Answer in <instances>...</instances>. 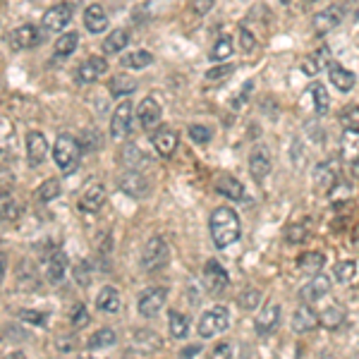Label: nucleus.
<instances>
[{"label":"nucleus","mask_w":359,"mask_h":359,"mask_svg":"<svg viewBox=\"0 0 359 359\" xmlns=\"http://www.w3.org/2000/svg\"><path fill=\"white\" fill-rule=\"evenodd\" d=\"M209 230H211L213 244H216L218 249L230 247V244L237 242L239 232H242V225H239V216L230 209V206H218V209L211 213Z\"/></svg>","instance_id":"1"},{"label":"nucleus","mask_w":359,"mask_h":359,"mask_svg":"<svg viewBox=\"0 0 359 359\" xmlns=\"http://www.w3.org/2000/svg\"><path fill=\"white\" fill-rule=\"evenodd\" d=\"M80 156H82V144L80 139H75L72 134H60L53 144V160L60 168V173L70 175L72 170L80 165Z\"/></svg>","instance_id":"2"},{"label":"nucleus","mask_w":359,"mask_h":359,"mask_svg":"<svg viewBox=\"0 0 359 359\" xmlns=\"http://www.w3.org/2000/svg\"><path fill=\"white\" fill-rule=\"evenodd\" d=\"M228 326H230V311L225 306H211L201 314L196 331H199L201 338H216L223 331H228Z\"/></svg>","instance_id":"3"},{"label":"nucleus","mask_w":359,"mask_h":359,"mask_svg":"<svg viewBox=\"0 0 359 359\" xmlns=\"http://www.w3.org/2000/svg\"><path fill=\"white\" fill-rule=\"evenodd\" d=\"M168 257H170V249L168 242L163 237H151L147 244H144V252H142V266L154 273V270H160L168 266Z\"/></svg>","instance_id":"4"},{"label":"nucleus","mask_w":359,"mask_h":359,"mask_svg":"<svg viewBox=\"0 0 359 359\" xmlns=\"http://www.w3.org/2000/svg\"><path fill=\"white\" fill-rule=\"evenodd\" d=\"M44 29L34 27V24H22V27L10 31V46L15 50H29L36 48V46L44 44Z\"/></svg>","instance_id":"5"},{"label":"nucleus","mask_w":359,"mask_h":359,"mask_svg":"<svg viewBox=\"0 0 359 359\" xmlns=\"http://www.w3.org/2000/svg\"><path fill=\"white\" fill-rule=\"evenodd\" d=\"M132 122H134L132 101H120L116 106V113H113V118H111V134L116 139H125L129 132H132Z\"/></svg>","instance_id":"6"},{"label":"nucleus","mask_w":359,"mask_h":359,"mask_svg":"<svg viewBox=\"0 0 359 359\" xmlns=\"http://www.w3.org/2000/svg\"><path fill=\"white\" fill-rule=\"evenodd\" d=\"M72 19V5L70 3H58L44 15V22H41V29L46 34H58L70 24Z\"/></svg>","instance_id":"7"},{"label":"nucleus","mask_w":359,"mask_h":359,"mask_svg":"<svg viewBox=\"0 0 359 359\" xmlns=\"http://www.w3.org/2000/svg\"><path fill=\"white\" fill-rule=\"evenodd\" d=\"M165 300H168V290H165V288H149V290H144V293L139 295V300H137L139 314L147 316V319H151V316H156L160 309H163Z\"/></svg>","instance_id":"8"},{"label":"nucleus","mask_w":359,"mask_h":359,"mask_svg":"<svg viewBox=\"0 0 359 359\" xmlns=\"http://www.w3.org/2000/svg\"><path fill=\"white\" fill-rule=\"evenodd\" d=\"M270 168H273V160H270V154L264 144H257L249 154V173L254 175V180H266L270 175Z\"/></svg>","instance_id":"9"},{"label":"nucleus","mask_w":359,"mask_h":359,"mask_svg":"<svg viewBox=\"0 0 359 359\" xmlns=\"http://www.w3.org/2000/svg\"><path fill=\"white\" fill-rule=\"evenodd\" d=\"M228 283H230V275H228V270L221 266V264L216 261V259H211V261H206L204 266V285L206 290L213 295L223 293V290L228 288Z\"/></svg>","instance_id":"10"},{"label":"nucleus","mask_w":359,"mask_h":359,"mask_svg":"<svg viewBox=\"0 0 359 359\" xmlns=\"http://www.w3.org/2000/svg\"><path fill=\"white\" fill-rule=\"evenodd\" d=\"M342 15H345V10H342L340 5H331V8L316 12L314 19H311V24H314V31H319V34L333 31L338 27V24L342 22Z\"/></svg>","instance_id":"11"},{"label":"nucleus","mask_w":359,"mask_h":359,"mask_svg":"<svg viewBox=\"0 0 359 359\" xmlns=\"http://www.w3.org/2000/svg\"><path fill=\"white\" fill-rule=\"evenodd\" d=\"M106 72H108L106 58H103V55H91V58H86L80 65V70H77V80L84 82V84H89V82H96L98 77H103Z\"/></svg>","instance_id":"12"},{"label":"nucleus","mask_w":359,"mask_h":359,"mask_svg":"<svg viewBox=\"0 0 359 359\" xmlns=\"http://www.w3.org/2000/svg\"><path fill=\"white\" fill-rule=\"evenodd\" d=\"M103 204H106V187L101 182H91L84 190V194L80 196V209L86 213H96Z\"/></svg>","instance_id":"13"},{"label":"nucleus","mask_w":359,"mask_h":359,"mask_svg":"<svg viewBox=\"0 0 359 359\" xmlns=\"http://www.w3.org/2000/svg\"><path fill=\"white\" fill-rule=\"evenodd\" d=\"M329 290H331V278L324 273H316V275H311L309 283L300 290V297L306 300V302H316V300L326 297Z\"/></svg>","instance_id":"14"},{"label":"nucleus","mask_w":359,"mask_h":359,"mask_svg":"<svg viewBox=\"0 0 359 359\" xmlns=\"http://www.w3.org/2000/svg\"><path fill=\"white\" fill-rule=\"evenodd\" d=\"M137 120H139V125H142L144 129H154V127H158V122H160V106H158V101L156 98H144L142 103L137 106Z\"/></svg>","instance_id":"15"},{"label":"nucleus","mask_w":359,"mask_h":359,"mask_svg":"<svg viewBox=\"0 0 359 359\" xmlns=\"http://www.w3.org/2000/svg\"><path fill=\"white\" fill-rule=\"evenodd\" d=\"M178 144H180L178 132L170 127H160L158 132L154 134V147L160 156H163V158H170V156L178 151Z\"/></svg>","instance_id":"16"},{"label":"nucleus","mask_w":359,"mask_h":359,"mask_svg":"<svg viewBox=\"0 0 359 359\" xmlns=\"http://www.w3.org/2000/svg\"><path fill=\"white\" fill-rule=\"evenodd\" d=\"M280 324V306L275 302H270L261 309V314L257 316V333L259 335H270Z\"/></svg>","instance_id":"17"},{"label":"nucleus","mask_w":359,"mask_h":359,"mask_svg":"<svg viewBox=\"0 0 359 359\" xmlns=\"http://www.w3.org/2000/svg\"><path fill=\"white\" fill-rule=\"evenodd\" d=\"M319 326V314L309 304H302L293 314V331L295 333H309Z\"/></svg>","instance_id":"18"},{"label":"nucleus","mask_w":359,"mask_h":359,"mask_svg":"<svg viewBox=\"0 0 359 359\" xmlns=\"http://www.w3.org/2000/svg\"><path fill=\"white\" fill-rule=\"evenodd\" d=\"M48 154V142L41 132H29L27 134V158L31 165H41Z\"/></svg>","instance_id":"19"},{"label":"nucleus","mask_w":359,"mask_h":359,"mask_svg":"<svg viewBox=\"0 0 359 359\" xmlns=\"http://www.w3.org/2000/svg\"><path fill=\"white\" fill-rule=\"evenodd\" d=\"M65 270H67V257L65 252H53L48 259H46V266H44V273H46V280L48 283H60L65 278Z\"/></svg>","instance_id":"20"},{"label":"nucleus","mask_w":359,"mask_h":359,"mask_svg":"<svg viewBox=\"0 0 359 359\" xmlns=\"http://www.w3.org/2000/svg\"><path fill=\"white\" fill-rule=\"evenodd\" d=\"M340 154L347 163H357L359 160V129L347 127L340 137Z\"/></svg>","instance_id":"21"},{"label":"nucleus","mask_w":359,"mask_h":359,"mask_svg":"<svg viewBox=\"0 0 359 359\" xmlns=\"http://www.w3.org/2000/svg\"><path fill=\"white\" fill-rule=\"evenodd\" d=\"M314 185H316V190H321V192H331L333 187L338 185V170L331 160L329 163H319L314 168Z\"/></svg>","instance_id":"22"},{"label":"nucleus","mask_w":359,"mask_h":359,"mask_svg":"<svg viewBox=\"0 0 359 359\" xmlns=\"http://www.w3.org/2000/svg\"><path fill=\"white\" fill-rule=\"evenodd\" d=\"M120 190H122L125 194H129V196H144L149 192V182L142 173L134 170V173H127V175L120 178Z\"/></svg>","instance_id":"23"},{"label":"nucleus","mask_w":359,"mask_h":359,"mask_svg":"<svg viewBox=\"0 0 359 359\" xmlns=\"http://www.w3.org/2000/svg\"><path fill=\"white\" fill-rule=\"evenodd\" d=\"M329 80H331V84L342 93L352 91V86H355V75H352L350 70H345V67L335 65V62L329 65Z\"/></svg>","instance_id":"24"},{"label":"nucleus","mask_w":359,"mask_h":359,"mask_svg":"<svg viewBox=\"0 0 359 359\" xmlns=\"http://www.w3.org/2000/svg\"><path fill=\"white\" fill-rule=\"evenodd\" d=\"M84 27L91 31V34H101V31L108 29V15L101 5H89L84 10Z\"/></svg>","instance_id":"25"},{"label":"nucleus","mask_w":359,"mask_h":359,"mask_svg":"<svg viewBox=\"0 0 359 359\" xmlns=\"http://www.w3.org/2000/svg\"><path fill=\"white\" fill-rule=\"evenodd\" d=\"M96 306L101 311H106V314H118L120 306H122V300H120V293L116 288H103L101 293L96 295Z\"/></svg>","instance_id":"26"},{"label":"nucleus","mask_w":359,"mask_h":359,"mask_svg":"<svg viewBox=\"0 0 359 359\" xmlns=\"http://www.w3.org/2000/svg\"><path fill=\"white\" fill-rule=\"evenodd\" d=\"M326 266V257L321 252H306L297 259V268L304 275H316Z\"/></svg>","instance_id":"27"},{"label":"nucleus","mask_w":359,"mask_h":359,"mask_svg":"<svg viewBox=\"0 0 359 359\" xmlns=\"http://www.w3.org/2000/svg\"><path fill=\"white\" fill-rule=\"evenodd\" d=\"M326 65H331V50L319 48V53L309 55V58L302 62V72H304L306 77H314V75H319Z\"/></svg>","instance_id":"28"},{"label":"nucleus","mask_w":359,"mask_h":359,"mask_svg":"<svg viewBox=\"0 0 359 359\" xmlns=\"http://www.w3.org/2000/svg\"><path fill=\"white\" fill-rule=\"evenodd\" d=\"M342 321H345V309H342L340 304H331V306H326V309L319 314V324H321V326H326V329H329V331L340 329Z\"/></svg>","instance_id":"29"},{"label":"nucleus","mask_w":359,"mask_h":359,"mask_svg":"<svg viewBox=\"0 0 359 359\" xmlns=\"http://www.w3.org/2000/svg\"><path fill=\"white\" fill-rule=\"evenodd\" d=\"M216 190L221 192L225 199H230V201H239V199H244V185L239 182L237 178H221L218 180V185H216Z\"/></svg>","instance_id":"30"},{"label":"nucleus","mask_w":359,"mask_h":359,"mask_svg":"<svg viewBox=\"0 0 359 359\" xmlns=\"http://www.w3.org/2000/svg\"><path fill=\"white\" fill-rule=\"evenodd\" d=\"M77 46H80V34H77V31H65V34H60L58 41H55V55L67 58V55L75 53Z\"/></svg>","instance_id":"31"},{"label":"nucleus","mask_w":359,"mask_h":359,"mask_svg":"<svg viewBox=\"0 0 359 359\" xmlns=\"http://www.w3.org/2000/svg\"><path fill=\"white\" fill-rule=\"evenodd\" d=\"M129 44V34L125 29H116L111 31V34L106 36V41H103V50H106L108 55H116L120 50H125V46Z\"/></svg>","instance_id":"32"},{"label":"nucleus","mask_w":359,"mask_h":359,"mask_svg":"<svg viewBox=\"0 0 359 359\" xmlns=\"http://www.w3.org/2000/svg\"><path fill=\"white\" fill-rule=\"evenodd\" d=\"M168 329H170V335L182 340V338L190 335V319H187L185 314H180V311H170L168 314Z\"/></svg>","instance_id":"33"},{"label":"nucleus","mask_w":359,"mask_h":359,"mask_svg":"<svg viewBox=\"0 0 359 359\" xmlns=\"http://www.w3.org/2000/svg\"><path fill=\"white\" fill-rule=\"evenodd\" d=\"M151 62H154V55L149 50H132V53L122 55V67H127V70H144Z\"/></svg>","instance_id":"34"},{"label":"nucleus","mask_w":359,"mask_h":359,"mask_svg":"<svg viewBox=\"0 0 359 359\" xmlns=\"http://www.w3.org/2000/svg\"><path fill=\"white\" fill-rule=\"evenodd\" d=\"M309 93L314 96V108L319 116H326L329 113V106H331V96L329 91H326L324 84H319V82H314V84L309 86Z\"/></svg>","instance_id":"35"},{"label":"nucleus","mask_w":359,"mask_h":359,"mask_svg":"<svg viewBox=\"0 0 359 359\" xmlns=\"http://www.w3.org/2000/svg\"><path fill=\"white\" fill-rule=\"evenodd\" d=\"M22 213L19 204L15 201L12 192L10 194H0V221H15Z\"/></svg>","instance_id":"36"},{"label":"nucleus","mask_w":359,"mask_h":359,"mask_svg":"<svg viewBox=\"0 0 359 359\" xmlns=\"http://www.w3.org/2000/svg\"><path fill=\"white\" fill-rule=\"evenodd\" d=\"M232 53H235V50H232V41L228 39V36H223V39H218L216 44H213L209 58L213 62H223V60H230Z\"/></svg>","instance_id":"37"},{"label":"nucleus","mask_w":359,"mask_h":359,"mask_svg":"<svg viewBox=\"0 0 359 359\" xmlns=\"http://www.w3.org/2000/svg\"><path fill=\"white\" fill-rule=\"evenodd\" d=\"M116 331H111V329H101V331H96L91 335V340H89V350H101V347H111V345H116Z\"/></svg>","instance_id":"38"},{"label":"nucleus","mask_w":359,"mask_h":359,"mask_svg":"<svg viewBox=\"0 0 359 359\" xmlns=\"http://www.w3.org/2000/svg\"><path fill=\"white\" fill-rule=\"evenodd\" d=\"M333 275H335V280H340V283H352L357 275V264L355 261H338L335 268H333Z\"/></svg>","instance_id":"39"},{"label":"nucleus","mask_w":359,"mask_h":359,"mask_svg":"<svg viewBox=\"0 0 359 359\" xmlns=\"http://www.w3.org/2000/svg\"><path fill=\"white\" fill-rule=\"evenodd\" d=\"M237 302H239V306H242L244 311H254L259 304H261V293L254 290V288H249V290H244V293L239 295Z\"/></svg>","instance_id":"40"},{"label":"nucleus","mask_w":359,"mask_h":359,"mask_svg":"<svg viewBox=\"0 0 359 359\" xmlns=\"http://www.w3.org/2000/svg\"><path fill=\"white\" fill-rule=\"evenodd\" d=\"M122 160H125V165H129V168H142V165L147 163V158L142 156V151L134 147V144H129V147L122 149Z\"/></svg>","instance_id":"41"},{"label":"nucleus","mask_w":359,"mask_h":359,"mask_svg":"<svg viewBox=\"0 0 359 359\" xmlns=\"http://www.w3.org/2000/svg\"><path fill=\"white\" fill-rule=\"evenodd\" d=\"M58 194H60V182L58 180H46L44 185L39 187V192H36V196H39L41 201H50Z\"/></svg>","instance_id":"42"},{"label":"nucleus","mask_w":359,"mask_h":359,"mask_svg":"<svg viewBox=\"0 0 359 359\" xmlns=\"http://www.w3.org/2000/svg\"><path fill=\"white\" fill-rule=\"evenodd\" d=\"M70 324L75 326V329H84L86 324H89V311H86L84 304H75L70 309Z\"/></svg>","instance_id":"43"},{"label":"nucleus","mask_w":359,"mask_h":359,"mask_svg":"<svg viewBox=\"0 0 359 359\" xmlns=\"http://www.w3.org/2000/svg\"><path fill=\"white\" fill-rule=\"evenodd\" d=\"M108 89H111L113 96H125V93L134 91V82L127 80V77H116V80H111Z\"/></svg>","instance_id":"44"},{"label":"nucleus","mask_w":359,"mask_h":359,"mask_svg":"<svg viewBox=\"0 0 359 359\" xmlns=\"http://www.w3.org/2000/svg\"><path fill=\"white\" fill-rule=\"evenodd\" d=\"M285 239H288L290 244H302L306 239V225H302V223H293V225L285 230Z\"/></svg>","instance_id":"45"},{"label":"nucleus","mask_w":359,"mask_h":359,"mask_svg":"<svg viewBox=\"0 0 359 359\" xmlns=\"http://www.w3.org/2000/svg\"><path fill=\"white\" fill-rule=\"evenodd\" d=\"M190 137H192V142H196V144H209L213 132H211V127H204V125H192Z\"/></svg>","instance_id":"46"},{"label":"nucleus","mask_w":359,"mask_h":359,"mask_svg":"<svg viewBox=\"0 0 359 359\" xmlns=\"http://www.w3.org/2000/svg\"><path fill=\"white\" fill-rule=\"evenodd\" d=\"M232 70H235V67H232L230 62H223V65H216V67H211V70L206 72V80H209V82L225 80V77L232 75Z\"/></svg>","instance_id":"47"},{"label":"nucleus","mask_w":359,"mask_h":359,"mask_svg":"<svg viewBox=\"0 0 359 359\" xmlns=\"http://www.w3.org/2000/svg\"><path fill=\"white\" fill-rule=\"evenodd\" d=\"M239 44H242L244 53H252L257 48V39H254V34L247 27H239Z\"/></svg>","instance_id":"48"},{"label":"nucleus","mask_w":359,"mask_h":359,"mask_svg":"<svg viewBox=\"0 0 359 359\" xmlns=\"http://www.w3.org/2000/svg\"><path fill=\"white\" fill-rule=\"evenodd\" d=\"M55 347H58L60 352H77L80 350V340H77L75 335H62V338H58Z\"/></svg>","instance_id":"49"},{"label":"nucleus","mask_w":359,"mask_h":359,"mask_svg":"<svg viewBox=\"0 0 359 359\" xmlns=\"http://www.w3.org/2000/svg\"><path fill=\"white\" fill-rule=\"evenodd\" d=\"M19 319L29 321V324H36V326H44L46 319H48V314H44V311H29V309H22L19 311Z\"/></svg>","instance_id":"50"},{"label":"nucleus","mask_w":359,"mask_h":359,"mask_svg":"<svg viewBox=\"0 0 359 359\" xmlns=\"http://www.w3.org/2000/svg\"><path fill=\"white\" fill-rule=\"evenodd\" d=\"M75 280H80V285H89V280H91V266L86 261H82L80 266L75 268Z\"/></svg>","instance_id":"51"},{"label":"nucleus","mask_w":359,"mask_h":359,"mask_svg":"<svg viewBox=\"0 0 359 359\" xmlns=\"http://www.w3.org/2000/svg\"><path fill=\"white\" fill-rule=\"evenodd\" d=\"M342 122L347 127H357L359 129V106H350L345 113H342Z\"/></svg>","instance_id":"52"},{"label":"nucleus","mask_w":359,"mask_h":359,"mask_svg":"<svg viewBox=\"0 0 359 359\" xmlns=\"http://www.w3.org/2000/svg\"><path fill=\"white\" fill-rule=\"evenodd\" d=\"M211 8H213V0H192V10H194L196 15L211 12Z\"/></svg>","instance_id":"53"},{"label":"nucleus","mask_w":359,"mask_h":359,"mask_svg":"<svg viewBox=\"0 0 359 359\" xmlns=\"http://www.w3.org/2000/svg\"><path fill=\"white\" fill-rule=\"evenodd\" d=\"M12 185H15L12 175L0 173V194H10V192H12Z\"/></svg>","instance_id":"54"},{"label":"nucleus","mask_w":359,"mask_h":359,"mask_svg":"<svg viewBox=\"0 0 359 359\" xmlns=\"http://www.w3.org/2000/svg\"><path fill=\"white\" fill-rule=\"evenodd\" d=\"M252 89H254L252 82H247V84H242V93H239V96L235 98V111H239V108L244 106V101H247V96H249V93H252Z\"/></svg>","instance_id":"55"},{"label":"nucleus","mask_w":359,"mask_h":359,"mask_svg":"<svg viewBox=\"0 0 359 359\" xmlns=\"http://www.w3.org/2000/svg\"><path fill=\"white\" fill-rule=\"evenodd\" d=\"M230 355H232L230 342H218V345L213 347V357H230Z\"/></svg>","instance_id":"56"},{"label":"nucleus","mask_w":359,"mask_h":359,"mask_svg":"<svg viewBox=\"0 0 359 359\" xmlns=\"http://www.w3.org/2000/svg\"><path fill=\"white\" fill-rule=\"evenodd\" d=\"M201 352V345H187L185 350L180 352V357H194V355H199Z\"/></svg>","instance_id":"57"},{"label":"nucleus","mask_w":359,"mask_h":359,"mask_svg":"<svg viewBox=\"0 0 359 359\" xmlns=\"http://www.w3.org/2000/svg\"><path fill=\"white\" fill-rule=\"evenodd\" d=\"M3 273H5V259L0 257V283H3Z\"/></svg>","instance_id":"58"},{"label":"nucleus","mask_w":359,"mask_h":359,"mask_svg":"<svg viewBox=\"0 0 359 359\" xmlns=\"http://www.w3.org/2000/svg\"><path fill=\"white\" fill-rule=\"evenodd\" d=\"M314 3H321V0H304V8L306 5H314Z\"/></svg>","instance_id":"59"},{"label":"nucleus","mask_w":359,"mask_h":359,"mask_svg":"<svg viewBox=\"0 0 359 359\" xmlns=\"http://www.w3.org/2000/svg\"><path fill=\"white\" fill-rule=\"evenodd\" d=\"M283 3H290V0H283Z\"/></svg>","instance_id":"60"},{"label":"nucleus","mask_w":359,"mask_h":359,"mask_svg":"<svg viewBox=\"0 0 359 359\" xmlns=\"http://www.w3.org/2000/svg\"><path fill=\"white\" fill-rule=\"evenodd\" d=\"M77 3H82V0H77Z\"/></svg>","instance_id":"61"}]
</instances>
